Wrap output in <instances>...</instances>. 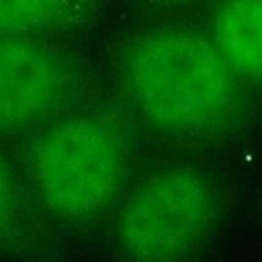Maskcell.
<instances>
[{
	"label": "cell",
	"mask_w": 262,
	"mask_h": 262,
	"mask_svg": "<svg viewBox=\"0 0 262 262\" xmlns=\"http://www.w3.org/2000/svg\"><path fill=\"white\" fill-rule=\"evenodd\" d=\"M156 4H166V6H178V4H188V2H194V0H151Z\"/></svg>",
	"instance_id": "obj_8"
},
{
	"label": "cell",
	"mask_w": 262,
	"mask_h": 262,
	"mask_svg": "<svg viewBox=\"0 0 262 262\" xmlns=\"http://www.w3.org/2000/svg\"><path fill=\"white\" fill-rule=\"evenodd\" d=\"M121 80L135 111L176 139L219 137L244 111L242 78L213 39L188 27H154L131 39Z\"/></svg>",
	"instance_id": "obj_1"
},
{
	"label": "cell",
	"mask_w": 262,
	"mask_h": 262,
	"mask_svg": "<svg viewBox=\"0 0 262 262\" xmlns=\"http://www.w3.org/2000/svg\"><path fill=\"white\" fill-rule=\"evenodd\" d=\"M84 0H0V35H39L74 20Z\"/></svg>",
	"instance_id": "obj_6"
},
{
	"label": "cell",
	"mask_w": 262,
	"mask_h": 262,
	"mask_svg": "<svg viewBox=\"0 0 262 262\" xmlns=\"http://www.w3.org/2000/svg\"><path fill=\"white\" fill-rule=\"evenodd\" d=\"M213 41L244 84L262 86V0H223Z\"/></svg>",
	"instance_id": "obj_5"
},
{
	"label": "cell",
	"mask_w": 262,
	"mask_h": 262,
	"mask_svg": "<svg viewBox=\"0 0 262 262\" xmlns=\"http://www.w3.org/2000/svg\"><path fill=\"white\" fill-rule=\"evenodd\" d=\"M217 221L219 199L211 178L194 166H166L127 196L117 219V246L135 260L192 258Z\"/></svg>",
	"instance_id": "obj_3"
},
{
	"label": "cell",
	"mask_w": 262,
	"mask_h": 262,
	"mask_svg": "<svg viewBox=\"0 0 262 262\" xmlns=\"http://www.w3.org/2000/svg\"><path fill=\"white\" fill-rule=\"evenodd\" d=\"M23 219V194L18 188V180L8 164V160L0 154V242L10 237Z\"/></svg>",
	"instance_id": "obj_7"
},
{
	"label": "cell",
	"mask_w": 262,
	"mask_h": 262,
	"mask_svg": "<svg viewBox=\"0 0 262 262\" xmlns=\"http://www.w3.org/2000/svg\"><path fill=\"white\" fill-rule=\"evenodd\" d=\"M82 88L72 55L37 35H0V133L59 117Z\"/></svg>",
	"instance_id": "obj_4"
},
{
	"label": "cell",
	"mask_w": 262,
	"mask_h": 262,
	"mask_svg": "<svg viewBox=\"0 0 262 262\" xmlns=\"http://www.w3.org/2000/svg\"><path fill=\"white\" fill-rule=\"evenodd\" d=\"M41 205L68 223H92L121 196L131 170V141L106 111H78L49 121L27 156Z\"/></svg>",
	"instance_id": "obj_2"
}]
</instances>
